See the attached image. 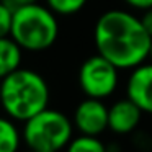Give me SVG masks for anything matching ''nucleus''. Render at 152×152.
I'll list each match as a JSON object with an SVG mask.
<instances>
[{"label": "nucleus", "mask_w": 152, "mask_h": 152, "mask_svg": "<svg viewBox=\"0 0 152 152\" xmlns=\"http://www.w3.org/2000/svg\"><path fill=\"white\" fill-rule=\"evenodd\" d=\"M126 4L132 8H137V10H147L152 7V0H124Z\"/></svg>", "instance_id": "4468645a"}, {"label": "nucleus", "mask_w": 152, "mask_h": 152, "mask_svg": "<svg viewBox=\"0 0 152 152\" xmlns=\"http://www.w3.org/2000/svg\"><path fill=\"white\" fill-rule=\"evenodd\" d=\"M118 67L102 54L88 57L79 69V85L90 98H108L113 95L119 82Z\"/></svg>", "instance_id": "39448f33"}, {"label": "nucleus", "mask_w": 152, "mask_h": 152, "mask_svg": "<svg viewBox=\"0 0 152 152\" xmlns=\"http://www.w3.org/2000/svg\"><path fill=\"white\" fill-rule=\"evenodd\" d=\"M21 134L15 119L0 116V152H18Z\"/></svg>", "instance_id": "9d476101"}, {"label": "nucleus", "mask_w": 152, "mask_h": 152, "mask_svg": "<svg viewBox=\"0 0 152 152\" xmlns=\"http://www.w3.org/2000/svg\"><path fill=\"white\" fill-rule=\"evenodd\" d=\"M126 95L142 110V113L152 115V62H142L132 69L126 83Z\"/></svg>", "instance_id": "0eeeda50"}, {"label": "nucleus", "mask_w": 152, "mask_h": 152, "mask_svg": "<svg viewBox=\"0 0 152 152\" xmlns=\"http://www.w3.org/2000/svg\"><path fill=\"white\" fill-rule=\"evenodd\" d=\"M26 152H36V151H31V149H30V151H26Z\"/></svg>", "instance_id": "6ab92c4d"}, {"label": "nucleus", "mask_w": 152, "mask_h": 152, "mask_svg": "<svg viewBox=\"0 0 152 152\" xmlns=\"http://www.w3.org/2000/svg\"><path fill=\"white\" fill-rule=\"evenodd\" d=\"M49 105V87L41 74L18 67L0 80V106L15 121H26Z\"/></svg>", "instance_id": "f03ea898"}, {"label": "nucleus", "mask_w": 152, "mask_h": 152, "mask_svg": "<svg viewBox=\"0 0 152 152\" xmlns=\"http://www.w3.org/2000/svg\"><path fill=\"white\" fill-rule=\"evenodd\" d=\"M96 53L118 69H134L149 57L152 36L141 18L124 10H108L93 28Z\"/></svg>", "instance_id": "f257e3e1"}, {"label": "nucleus", "mask_w": 152, "mask_h": 152, "mask_svg": "<svg viewBox=\"0 0 152 152\" xmlns=\"http://www.w3.org/2000/svg\"><path fill=\"white\" fill-rule=\"evenodd\" d=\"M21 51L12 36L0 38V80L21 66Z\"/></svg>", "instance_id": "1a4fd4ad"}, {"label": "nucleus", "mask_w": 152, "mask_h": 152, "mask_svg": "<svg viewBox=\"0 0 152 152\" xmlns=\"http://www.w3.org/2000/svg\"><path fill=\"white\" fill-rule=\"evenodd\" d=\"M43 152H59V151H43Z\"/></svg>", "instance_id": "a211bd4d"}, {"label": "nucleus", "mask_w": 152, "mask_h": 152, "mask_svg": "<svg viewBox=\"0 0 152 152\" xmlns=\"http://www.w3.org/2000/svg\"><path fill=\"white\" fill-rule=\"evenodd\" d=\"M74 126L80 134L100 136L108 129V108L100 98L87 96L74 111Z\"/></svg>", "instance_id": "423d86ee"}, {"label": "nucleus", "mask_w": 152, "mask_h": 152, "mask_svg": "<svg viewBox=\"0 0 152 152\" xmlns=\"http://www.w3.org/2000/svg\"><path fill=\"white\" fill-rule=\"evenodd\" d=\"M149 57L152 59V43H151V51H149Z\"/></svg>", "instance_id": "f3484780"}, {"label": "nucleus", "mask_w": 152, "mask_h": 152, "mask_svg": "<svg viewBox=\"0 0 152 152\" xmlns=\"http://www.w3.org/2000/svg\"><path fill=\"white\" fill-rule=\"evenodd\" d=\"M141 21H142V25H144V28L147 30V33L152 36V7L147 8V10H144V15L141 17Z\"/></svg>", "instance_id": "2eb2a0df"}, {"label": "nucleus", "mask_w": 152, "mask_h": 152, "mask_svg": "<svg viewBox=\"0 0 152 152\" xmlns=\"http://www.w3.org/2000/svg\"><path fill=\"white\" fill-rule=\"evenodd\" d=\"M66 152H108V147L100 141L98 136L80 134L70 139Z\"/></svg>", "instance_id": "9b49d317"}, {"label": "nucleus", "mask_w": 152, "mask_h": 152, "mask_svg": "<svg viewBox=\"0 0 152 152\" xmlns=\"http://www.w3.org/2000/svg\"><path fill=\"white\" fill-rule=\"evenodd\" d=\"M48 7L56 15H74L87 5L88 0H46Z\"/></svg>", "instance_id": "f8f14e48"}, {"label": "nucleus", "mask_w": 152, "mask_h": 152, "mask_svg": "<svg viewBox=\"0 0 152 152\" xmlns=\"http://www.w3.org/2000/svg\"><path fill=\"white\" fill-rule=\"evenodd\" d=\"M4 2L12 8V10H15V8H18V7H25V5H30V4H36L38 0H4Z\"/></svg>", "instance_id": "dca6fc26"}, {"label": "nucleus", "mask_w": 152, "mask_h": 152, "mask_svg": "<svg viewBox=\"0 0 152 152\" xmlns=\"http://www.w3.org/2000/svg\"><path fill=\"white\" fill-rule=\"evenodd\" d=\"M10 36L25 51L41 53L49 49L59 36L56 13L39 4L15 8Z\"/></svg>", "instance_id": "7ed1b4c3"}, {"label": "nucleus", "mask_w": 152, "mask_h": 152, "mask_svg": "<svg viewBox=\"0 0 152 152\" xmlns=\"http://www.w3.org/2000/svg\"><path fill=\"white\" fill-rule=\"evenodd\" d=\"M142 110L131 98H123L108 108V129L116 134H129L139 126Z\"/></svg>", "instance_id": "6e6552de"}, {"label": "nucleus", "mask_w": 152, "mask_h": 152, "mask_svg": "<svg viewBox=\"0 0 152 152\" xmlns=\"http://www.w3.org/2000/svg\"><path fill=\"white\" fill-rule=\"evenodd\" d=\"M74 123L57 110L44 108L23 126V141L31 151H61L72 139Z\"/></svg>", "instance_id": "20e7f679"}, {"label": "nucleus", "mask_w": 152, "mask_h": 152, "mask_svg": "<svg viewBox=\"0 0 152 152\" xmlns=\"http://www.w3.org/2000/svg\"><path fill=\"white\" fill-rule=\"evenodd\" d=\"M12 18H13V10L5 4L4 0H0V38L10 36Z\"/></svg>", "instance_id": "ddd939ff"}]
</instances>
